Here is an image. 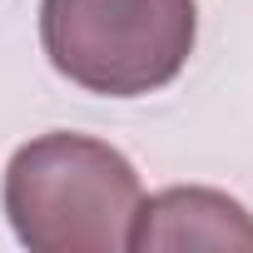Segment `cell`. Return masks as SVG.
Wrapping results in <instances>:
<instances>
[{"instance_id":"2","label":"cell","mask_w":253,"mask_h":253,"mask_svg":"<svg viewBox=\"0 0 253 253\" xmlns=\"http://www.w3.org/2000/svg\"><path fill=\"white\" fill-rule=\"evenodd\" d=\"M194 40V0H40L50 65L89 94L134 99L174 84Z\"/></svg>"},{"instance_id":"3","label":"cell","mask_w":253,"mask_h":253,"mask_svg":"<svg viewBox=\"0 0 253 253\" xmlns=\"http://www.w3.org/2000/svg\"><path fill=\"white\" fill-rule=\"evenodd\" d=\"M134 253H169V248H248L253 253V213L204 184H174L139 199L129 223Z\"/></svg>"},{"instance_id":"1","label":"cell","mask_w":253,"mask_h":253,"mask_svg":"<svg viewBox=\"0 0 253 253\" xmlns=\"http://www.w3.org/2000/svg\"><path fill=\"white\" fill-rule=\"evenodd\" d=\"M0 199L30 253H119L144 189L114 144L55 129L10 154Z\"/></svg>"}]
</instances>
